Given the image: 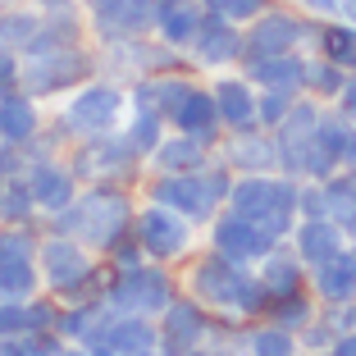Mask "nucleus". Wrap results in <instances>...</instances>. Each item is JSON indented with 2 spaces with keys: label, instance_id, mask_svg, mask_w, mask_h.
<instances>
[{
  "label": "nucleus",
  "instance_id": "11",
  "mask_svg": "<svg viewBox=\"0 0 356 356\" xmlns=\"http://www.w3.org/2000/svg\"><path fill=\"white\" fill-rule=\"evenodd\" d=\"M51 261H55V279H78V274H83V261H78L74 252H64V247H55L51 252Z\"/></svg>",
  "mask_w": 356,
  "mask_h": 356
},
{
  "label": "nucleus",
  "instance_id": "2",
  "mask_svg": "<svg viewBox=\"0 0 356 356\" xmlns=\"http://www.w3.org/2000/svg\"><path fill=\"white\" fill-rule=\"evenodd\" d=\"M142 242L169 256V252L183 247V229H178L174 220H165V215H147V220H142Z\"/></svg>",
  "mask_w": 356,
  "mask_h": 356
},
{
  "label": "nucleus",
  "instance_id": "19",
  "mask_svg": "<svg viewBox=\"0 0 356 356\" xmlns=\"http://www.w3.org/2000/svg\"><path fill=\"white\" fill-rule=\"evenodd\" d=\"M174 334H188V343H192V334H197V315H192V311H178L174 315Z\"/></svg>",
  "mask_w": 356,
  "mask_h": 356
},
{
  "label": "nucleus",
  "instance_id": "18",
  "mask_svg": "<svg viewBox=\"0 0 356 356\" xmlns=\"http://www.w3.org/2000/svg\"><path fill=\"white\" fill-rule=\"evenodd\" d=\"M256 352H261V356H288V343H283L279 334H265L261 343H256Z\"/></svg>",
  "mask_w": 356,
  "mask_h": 356
},
{
  "label": "nucleus",
  "instance_id": "9",
  "mask_svg": "<svg viewBox=\"0 0 356 356\" xmlns=\"http://www.w3.org/2000/svg\"><path fill=\"white\" fill-rule=\"evenodd\" d=\"M220 101H224V110H229V119H238V124H247V115H252V105H247V92H242L238 83L220 87Z\"/></svg>",
  "mask_w": 356,
  "mask_h": 356
},
{
  "label": "nucleus",
  "instance_id": "14",
  "mask_svg": "<svg viewBox=\"0 0 356 356\" xmlns=\"http://www.w3.org/2000/svg\"><path fill=\"white\" fill-rule=\"evenodd\" d=\"M329 46H334V55H338V60H356V32L334 28V32H329Z\"/></svg>",
  "mask_w": 356,
  "mask_h": 356
},
{
  "label": "nucleus",
  "instance_id": "7",
  "mask_svg": "<svg viewBox=\"0 0 356 356\" xmlns=\"http://www.w3.org/2000/svg\"><path fill=\"white\" fill-rule=\"evenodd\" d=\"M220 19H252V14L265 10V0H206Z\"/></svg>",
  "mask_w": 356,
  "mask_h": 356
},
{
  "label": "nucleus",
  "instance_id": "12",
  "mask_svg": "<svg viewBox=\"0 0 356 356\" xmlns=\"http://www.w3.org/2000/svg\"><path fill=\"white\" fill-rule=\"evenodd\" d=\"M192 192H197L192 183H169L165 197H169V201H178V206H188V210H206V197H192Z\"/></svg>",
  "mask_w": 356,
  "mask_h": 356
},
{
  "label": "nucleus",
  "instance_id": "13",
  "mask_svg": "<svg viewBox=\"0 0 356 356\" xmlns=\"http://www.w3.org/2000/svg\"><path fill=\"white\" fill-rule=\"evenodd\" d=\"M201 42H206V55H220V60H224V55H229V46H233V32L229 28H210Z\"/></svg>",
  "mask_w": 356,
  "mask_h": 356
},
{
  "label": "nucleus",
  "instance_id": "15",
  "mask_svg": "<svg viewBox=\"0 0 356 356\" xmlns=\"http://www.w3.org/2000/svg\"><path fill=\"white\" fill-rule=\"evenodd\" d=\"M329 247H334V233H329V229H311V233H306V252H311V256H325Z\"/></svg>",
  "mask_w": 356,
  "mask_h": 356
},
{
  "label": "nucleus",
  "instance_id": "4",
  "mask_svg": "<svg viewBox=\"0 0 356 356\" xmlns=\"http://www.w3.org/2000/svg\"><path fill=\"white\" fill-rule=\"evenodd\" d=\"M110 115H115V96L110 92H92V96H83V101L74 105V124L78 128H101V124H110Z\"/></svg>",
  "mask_w": 356,
  "mask_h": 356
},
{
  "label": "nucleus",
  "instance_id": "3",
  "mask_svg": "<svg viewBox=\"0 0 356 356\" xmlns=\"http://www.w3.org/2000/svg\"><path fill=\"white\" fill-rule=\"evenodd\" d=\"M197 19H201V10L192 5V0H160V23H165L169 37H188V32H197Z\"/></svg>",
  "mask_w": 356,
  "mask_h": 356
},
{
  "label": "nucleus",
  "instance_id": "10",
  "mask_svg": "<svg viewBox=\"0 0 356 356\" xmlns=\"http://www.w3.org/2000/svg\"><path fill=\"white\" fill-rule=\"evenodd\" d=\"M210 115H215V101H206V96H188V105H183V115H178V119H183L188 128H201Z\"/></svg>",
  "mask_w": 356,
  "mask_h": 356
},
{
  "label": "nucleus",
  "instance_id": "16",
  "mask_svg": "<svg viewBox=\"0 0 356 356\" xmlns=\"http://www.w3.org/2000/svg\"><path fill=\"white\" fill-rule=\"evenodd\" d=\"M115 347H124V352L147 347V329H119V334H115Z\"/></svg>",
  "mask_w": 356,
  "mask_h": 356
},
{
  "label": "nucleus",
  "instance_id": "5",
  "mask_svg": "<svg viewBox=\"0 0 356 356\" xmlns=\"http://www.w3.org/2000/svg\"><path fill=\"white\" fill-rule=\"evenodd\" d=\"M297 37V23L283 19V14H274V19H265L261 28L252 32V46H265V51H279V46H288Z\"/></svg>",
  "mask_w": 356,
  "mask_h": 356
},
{
  "label": "nucleus",
  "instance_id": "17",
  "mask_svg": "<svg viewBox=\"0 0 356 356\" xmlns=\"http://www.w3.org/2000/svg\"><path fill=\"white\" fill-rule=\"evenodd\" d=\"M37 188H42L46 201H60L64 197V178L60 174H42V183H37Z\"/></svg>",
  "mask_w": 356,
  "mask_h": 356
},
{
  "label": "nucleus",
  "instance_id": "1",
  "mask_svg": "<svg viewBox=\"0 0 356 356\" xmlns=\"http://www.w3.org/2000/svg\"><path fill=\"white\" fill-rule=\"evenodd\" d=\"M92 10L105 32H133L151 19V0H92Z\"/></svg>",
  "mask_w": 356,
  "mask_h": 356
},
{
  "label": "nucleus",
  "instance_id": "8",
  "mask_svg": "<svg viewBox=\"0 0 356 356\" xmlns=\"http://www.w3.org/2000/svg\"><path fill=\"white\" fill-rule=\"evenodd\" d=\"M220 242L229 247V252H261V247H265V238L242 233V224H224V229H220Z\"/></svg>",
  "mask_w": 356,
  "mask_h": 356
},
{
  "label": "nucleus",
  "instance_id": "6",
  "mask_svg": "<svg viewBox=\"0 0 356 356\" xmlns=\"http://www.w3.org/2000/svg\"><path fill=\"white\" fill-rule=\"evenodd\" d=\"M32 133V110L23 101H0V137H28Z\"/></svg>",
  "mask_w": 356,
  "mask_h": 356
}]
</instances>
